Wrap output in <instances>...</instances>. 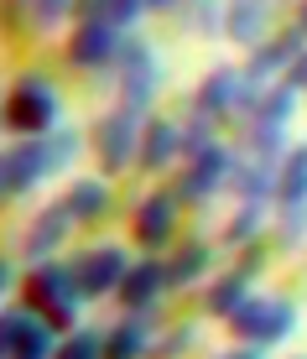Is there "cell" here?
I'll list each match as a JSON object with an SVG mask.
<instances>
[{
  "instance_id": "41",
  "label": "cell",
  "mask_w": 307,
  "mask_h": 359,
  "mask_svg": "<svg viewBox=\"0 0 307 359\" xmlns=\"http://www.w3.org/2000/svg\"><path fill=\"white\" fill-rule=\"evenodd\" d=\"M146 6H151V11H167V16H172V6H177V0H146Z\"/></svg>"
},
{
  "instance_id": "12",
  "label": "cell",
  "mask_w": 307,
  "mask_h": 359,
  "mask_svg": "<svg viewBox=\"0 0 307 359\" xmlns=\"http://www.w3.org/2000/svg\"><path fill=\"white\" fill-rule=\"evenodd\" d=\"M177 162H182V120H172V115H146L136 167L151 172V177H162V172H172Z\"/></svg>"
},
{
  "instance_id": "8",
  "label": "cell",
  "mask_w": 307,
  "mask_h": 359,
  "mask_svg": "<svg viewBox=\"0 0 307 359\" xmlns=\"http://www.w3.org/2000/svg\"><path fill=\"white\" fill-rule=\"evenodd\" d=\"M177 224H182V203L167 188H151L130 203V240L141 245V255H156L167 245H177Z\"/></svg>"
},
{
  "instance_id": "30",
  "label": "cell",
  "mask_w": 307,
  "mask_h": 359,
  "mask_svg": "<svg viewBox=\"0 0 307 359\" xmlns=\"http://www.w3.org/2000/svg\"><path fill=\"white\" fill-rule=\"evenodd\" d=\"M104 354V333H94V328H73L57 339V354L53 359H100Z\"/></svg>"
},
{
  "instance_id": "29",
  "label": "cell",
  "mask_w": 307,
  "mask_h": 359,
  "mask_svg": "<svg viewBox=\"0 0 307 359\" xmlns=\"http://www.w3.org/2000/svg\"><path fill=\"white\" fill-rule=\"evenodd\" d=\"M208 146H219V120H208L203 109H193V115L182 120V162L208 151Z\"/></svg>"
},
{
  "instance_id": "4",
  "label": "cell",
  "mask_w": 307,
  "mask_h": 359,
  "mask_svg": "<svg viewBox=\"0 0 307 359\" xmlns=\"http://www.w3.org/2000/svg\"><path fill=\"white\" fill-rule=\"evenodd\" d=\"M255 99H261V83H250V73L245 63H214L198 79V89H193V109H203L208 120H250L255 115Z\"/></svg>"
},
{
  "instance_id": "20",
  "label": "cell",
  "mask_w": 307,
  "mask_h": 359,
  "mask_svg": "<svg viewBox=\"0 0 307 359\" xmlns=\"http://www.w3.org/2000/svg\"><path fill=\"white\" fill-rule=\"evenodd\" d=\"M250 281H255V276H245L240 266H229L224 276H214V281H208V287H203V313L224 323V318L235 313V307L245 302V297H250Z\"/></svg>"
},
{
  "instance_id": "7",
  "label": "cell",
  "mask_w": 307,
  "mask_h": 359,
  "mask_svg": "<svg viewBox=\"0 0 307 359\" xmlns=\"http://www.w3.org/2000/svg\"><path fill=\"white\" fill-rule=\"evenodd\" d=\"M229 172H235V151L219 141V146H208V151L188 156V162L177 167V177H172V188H167V193L177 198L182 208H198V203H208L214 193H224V188H229Z\"/></svg>"
},
{
  "instance_id": "27",
  "label": "cell",
  "mask_w": 307,
  "mask_h": 359,
  "mask_svg": "<svg viewBox=\"0 0 307 359\" xmlns=\"http://www.w3.org/2000/svg\"><path fill=\"white\" fill-rule=\"evenodd\" d=\"M245 156H255V162H281V156H287V126H261V120H250V126H245Z\"/></svg>"
},
{
  "instance_id": "37",
  "label": "cell",
  "mask_w": 307,
  "mask_h": 359,
  "mask_svg": "<svg viewBox=\"0 0 307 359\" xmlns=\"http://www.w3.org/2000/svg\"><path fill=\"white\" fill-rule=\"evenodd\" d=\"M287 83H292V89H297V94H307V53L297 57V63H292V73H287Z\"/></svg>"
},
{
  "instance_id": "33",
  "label": "cell",
  "mask_w": 307,
  "mask_h": 359,
  "mask_svg": "<svg viewBox=\"0 0 307 359\" xmlns=\"http://www.w3.org/2000/svg\"><path fill=\"white\" fill-rule=\"evenodd\" d=\"M0 32L27 36V6H21V0H0Z\"/></svg>"
},
{
  "instance_id": "14",
  "label": "cell",
  "mask_w": 307,
  "mask_h": 359,
  "mask_svg": "<svg viewBox=\"0 0 307 359\" xmlns=\"http://www.w3.org/2000/svg\"><path fill=\"white\" fill-rule=\"evenodd\" d=\"M276 32V6L271 0H224V42H235V47H261L266 36Z\"/></svg>"
},
{
  "instance_id": "38",
  "label": "cell",
  "mask_w": 307,
  "mask_h": 359,
  "mask_svg": "<svg viewBox=\"0 0 307 359\" xmlns=\"http://www.w3.org/2000/svg\"><path fill=\"white\" fill-rule=\"evenodd\" d=\"M214 359H266V349H250V344H240V349H219Z\"/></svg>"
},
{
  "instance_id": "16",
  "label": "cell",
  "mask_w": 307,
  "mask_h": 359,
  "mask_svg": "<svg viewBox=\"0 0 307 359\" xmlns=\"http://www.w3.org/2000/svg\"><path fill=\"white\" fill-rule=\"evenodd\" d=\"M73 224H104L109 214H115V177H104V172H94V177H73L68 193H63Z\"/></svg>"
},
{
  "instance_id": "35",
  "label": "cell",
  "mask_w": 307,
  "mask_h": 359,
  "mask_svg": "<svg viewBox=\"0 0 307 359\" xmlns=\"http://www.w3.org/2000/svg\"><path fill=\"white\" fill-rule=\"evenodd\" d=\"M21 313H27V307H0V359H11V344H16Z\"/></svg>"
},
{
  "instance_id": "39",
  "label": "cell",
  "mask_w": 307,
  "mask_h": 359,
  "mask_svg": "<svg viewBox=\"0 0 307 359\" xmlns=\"http://www.w3.org/2000/svg\"><path fill=\"white\" fill-rule=\"evenodd\" d=\"M11 287H16V261H6V255H0V297H6Z\"/></svg>"
},
{
  "instance_id": "21",
  "label": "cell",
  "mask_w": 307,
  "mask_h": 359,
  "mask_svg": "<svg viewBox=\"0 0 307 359\" xmlns=\"http://www.w3.org/2000/svg\"><path fill=\"white\" fill-rule=\"evenodd\" d=\"M266 224H271V208L266 203H235V214H229V224H224V250L240 255L245 245H261Z\"/></svg>"
},
{
  "instance_id": "3",
  "label": "cell",
  "mask_w": 307,
  "mask_h": 359,
  "mask_svg": "<svg viewBox=\"0 0 307 359\" xmlns=\"http://www.w3.org/2000/svg\"><path fill=\"white\" fill-rule=\"evenodd\" d=\"M224 328H229L235 344L276 349V344H287L292 333H297V307H292V297H281V292H250L235 313L224 318Z\"/></svg>"
},
{
  "instance_id": "28",
  "label": "cell",
  "mask_w": 307,
  "mask_h": 359,
  "mask_svg": "<svg viewBox=\"0 0 307 359\" xmlns=\"http://www.w3.org/2000/svg\"><path fill=\"white\" fill-rule=\"evenodd\" d=\"M193 349H198V328L193 323H172L167 333H156L151 359H193Z\"/></svg>"
},
{
  "instance_id": "36",
  "label": "cell",
  "mask_w": 307,
  "mask_h": 359,
  "mask_svg": "<svg viewBox=\"0 0 307 359\" xmlns=\"http://www.w3.org/2000/svg\"><path fill=\"white\" fill-rule=\"evenodd\" d=\"M73 21H104V0H79V6H73Z\"/></svg>"
},
{
  "instance_id": "42",
  "label": "cell",
  "mask_w": 307,
  "mask_h": 359,
  "mask_svg": "<svg viewBox=\"0 0 307 359\" xmlns=\"http://www.w3.org/2000/svg\"><path fill=\"white\" fill-rule=\"evenodd\" d=\"M271 6H287V0H271Z\"/></svg>"
},
{
  "instance_id": "34",
  "label": "cell",
  "mask_w": 307,
  "mask_h": 359,
  "mask_svg": "<svg viewBox=\"0 0 307 359\" xmlns=\"http://www.w3.org/2000/svg\"><path fill=\"white\" fill-rule=\"evenodd\" d=\"M21 198V182H16V167H11V151L0 146V208H11Z\"/></svg>"
},
{
  "instance_id": "10",
  "label": "cell",
  "mask_w": 307,
  "mask_h": 359,
  "mask_svg": "<svg viewBox=\"0 0 307 359\" xmlns=\"http://www.w3.org/2000/svg\"><path fill=\"white\" fill-rule=\"evenodd\" d=\"M73 271H79V287L83 297H115L120 292V276L130 271V250L125 245H115V240H94V245H83L79 255H73Z\"/></svg>"
},
{
  "instance_id": "23",
  "label": "cell",
  "mask_w": 307,
  "mask_h": 359,
  "mask_svg": "<svg viewBox=\"0 0 307 359\" xmlns=\"http://www.w3.org/2000/svg\"><path fill=\"white\" fill-rule=\"evenodd\" d=\"M297 104H302V94L292 89L287 79H281V83H266L261 99H255V115H250V120H261V126H292ZM250 120H245V126H250Z\"/></svg>"
},
{
  "instance_id": "31",
  "label": "cell",
  "mask_w": 307,
  "mask_h": 359,
  "mask_svg": "<svg viewBox=\"0 0 307 359\" xmlns=\"http://www.w3.org/2000/svg\"><path fill=\"white\" fill-rule=\"evenodd\" d=\"M276 234H281V245H302L307 240V203H276Z\"/></svg>"
},
{
  "instance_id": "6",
  "label": "cell",
  "mask_w": 307,
  "mask_h": 359,
  "mask_svg": "<svg viewBox=\"0 0 307 359\" xmlns=\"http://www.w3.org/2000/svg\"><path fill=\"white\" fill-rule=\"evenodd\" d=\"M115 83H120V104L125 109L151 115L156 94H162V53L146 36H125V47L115 57Z\"/></svg>"
},
{
  "instance_id": "17",
  "label": "cell",
  "mask_w": 307,
  "mask_h": 359,
  "mask_svg": "<svg viewBox=\"0 0 307 359\" xmlns=\"http://www.w3.org/2000/svg\"><path fill=\"white\" fill-rule=\"evenodd\" d=\"M162 266H167V292H188V287H198V281L208 276V266H214V245L198 240V234H188V240L172 245V255Z\"/></svg>"
},
{
  "instance_id": "5",
  "label": "cell",
  "mask_w": 307,
  "mask_h": 359,
  "mask_svg": "<svg viewBox=\"0 0 307 359\" xmlns=\"http://www.w3.org/2000/svg\"><path fill=\"white\" fill-rule=\"evenodd\" d=\"M141 126H146V115H136V109H125V104L94 115V126H89V151H94V162H100L104 177H125V172L136 167Z\"/></svg>"
},
{
  "instance_id": "13",
  "label": "cell",
  "mask_w": 307,
  "mask_h": 359,
  "mask_svg": "<svg viewBox=\"0 0 307 359\" xmlns=\"http://www.w3.org/2000/svg\"><path fill=\"white\" fill-rule=\"evenodd\" d=\"M79 229L73 224V214H68V203L63 198H53V203H42L36 208V219H32V229L21 234V255L36 266V261H53L57 250H63V240Z\"/></svg>"
},
{
  "instance_id": "9",
  "label": "cell",
  "mask_w": 307,
  "mask_h": 359,
  "mask_svg": "<svg viewBox=\"0 0 307 359\" xmlns=\"http://www.w3.org/2000/svg\"><path fill=\"white\" fill-rule=\"evenodd\" d=\"M125 47V32L109 21H73L68 42H63V63L73 73H115V57Z\"/></svg>"
},
{
  "instance_id": "18",
  "label": "cell",
  "mask_w": 307,
  "mask_h": 359,
  "mask_svg": "<svg viewBox=\"0 0 307 359\" xmlns=\"http://www.w3.org/2000/svg\"><path fill=\"white\" fill-rule=\"evenodd\" d=\"M240 203H276V162H255V156H235L229 188Z\"/></svg>"
},
{
  "instance_id": "11",
  "label": "cell",
  "mask_w": 307,
  "mask_h": 359,
  "mask_svg": "<svg viewBox=\"0 0 307 359\" xmlns=\"http://www.w3.org/2000/svg\"><path fill=\"white\" fill-rule=\"evenodd\" d=\"M302 53H307V36L287 21V27H276L261 47H250V57H245V73H250V83H261V89H266V83H281V79H287L292 63H297Z\"/></svg>"
},
{
  "instance_id": "15",
  "label": "cell",
  "mask_w": 307,
  "mask_h": 359,
  "mask_svg": "<svg viewBox=\"0 0 307 359\" xmlns=\"http://www.w3.org/2000/svg\"><path fill=\"white\" fill-rule=\"evenodd\" d=\"M162 297H167V266L156 261V255L130 261V271L120 276L115 302L125 307V313H156V302H162Z\"/></svg>"
},
{
  "instance_id": "1",
  "label": "cell",
  "mask_w": 307,
  "mask_h": 359,
  "mask_svg": "<svg viewBox=\"0 0 307 359\" xmlns=\"http://www.w3.org/2000/svg\"><path fill=\"white\" fill-rule=\"evenodd\" d=\"M83 287H79V271H73V261H36L27 271V281H21V307L27 313H36L47 328L63 339V333L79 328V313H83Z\"/></svg>"
},
{
  "instance_id": "24",
  "label": "cell",
  "mask_w": 307,
  "mask_h": 359,
  "mask_svg": "<svg viewBox=\"0 0 307 359\" xmlns=\"http://www.w3.org/2000/svg\"><path fill=\"white\" fill-rule=\"evenodd\" d=\"M57 354V333L42 323L36 313H21L16 344H11V359H53Z\"/></svg>"
},
{
  "instance_id": "22",
  "label": "cell",
  "mask_w": 307,
  "mask_h": 359,
  "mask_svg": "<svg viewBox=\"0 0 307 359\" xmlns=\"http://www.w3.org/2000/svg\"><path fill=\"white\" fill-rule=\"evenodd\" d=\"M276 203H307V141L287 146L276 162Z\"/></svg>"
},
{
  "instance_id": "25",
  "label": "cell",
  "mask_w": 307,
  "mask_h": 359,
  "mask_svg": "<svg viewBox=\"0 0 307 359\" xmlns=\"http://www.w3.org/2000/svg\"><path fill=\"white\" fill-rule=\"evenodd\" d=\"M27 6V36H57L73 21L79 0H21Z\"/></svg>"
},
{
  "instance_id": "26",
  "label": "cell",
  "mask_w": 307,
  "mask_h": 359,
  "mask_svg": "<svg viewBox=\"0 0 307 359\" xmlns=\"http://www.w3.org/2000/svg\"><path fill=\"white\" fill-rule=\"evenodd\" d=\"M172 16H177L193 36H219L224 32V0H177Z\"/></svg>"
},
{
  "instance_id": "19",
  "label": "cell",
  "mask_w": 307,
  "mask_h": 359,
  "mask_svg": "<svg viewBox=\"0 0 307 359\" xmlns=\"http://www.w3.org/2000/svg\"><path fill=\"white\" fill-rule=\"evenodd\" d=\"M156 333L146 328V313H125L115 328H104V354L100 359H151Z\"/></svg>"
},
{
  "instance_id": "40",
  "label": "cell",
  "mask_w": 307,
  "mask_h": 359,
  "mask_svg": "<svg viewBox=\"0 0 307 359\" xmlns=\"http://www.w3.org/2000/svg\"><path fill=\"white\" fill-rule=\"evenodd\" d=\"M292 27L307 36V0H297V11H292Z\"/></svg>"
},
{
  "instance_id": "32",
  "label": "cell",
  "mask_w": 307,
  "mask_h": 359,
  "mask_svg": "<svg viewBox=\"0 0 307 359\" xmlns=\"http://www.w3.org/2000/svg\"><path fill=\"white\" fill-rule=\"evenodd\" d=\"M146 16H151V6H146V0H104V21H109V27H120V32L141 27Z\"/></svg>"
},
{
  "instance_id": "2",
  "label": "cell",
  "mask_w": 307,
  "mask_h": 359,
  "mask_svg": "<svg viewBox=\"0 0 307 359\" xmlns=\"http://www.w3.org/2000/svg\"><path fill=\"white\" fill-rule=\"evenodd\" d=\"M57 120H63V89L47 73H16L11 89L0 94V126L16 135V141L21 135L57 130Z\"/></svg>"
}]
</instances>
